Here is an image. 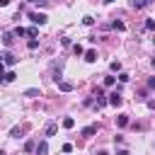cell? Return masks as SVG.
<instances>
[{"label": "cell", "instance_id": "cell-8", "mask_svg": "<svg viewBox=\"0 0 155 155\" xmlns=\"http://www.w3.org/2000/svg\"><path fill=\"white\" fill-rule=\"evenodd\" d=\"M116 124H119L121 128H124V126H128V116H126V114H121V116H116Z\"/></svg>", "mask_w": 155, "mask_h": 155}, {"label": "cell", "instance_id": "cell-28", "mask_svg": "<svg viewBox=\"0 0 155 155\" xmlns=\"http://www.w3.org/2000/svg\"><path fill=\"white\" fill-rule=\"evenodd\" d=\"M104 2H114V0H104Z\"/></svg>", "mask_w": 155, "mask_h": 155}, {"label": "cell", "instance_id": "cell-16", "mask_svg": "<svg viewBox=\"0 0 155 155\" xmlns=\"http://www.w3.org/2000/svg\"><path fill=\"white\" fill-rule=\"evenodd\" d=\"M145 29L153 31V29H155V19H148V22H145Z\"/></svg>", "mask_w": 155, "mask_h": 155}, {"label": "cell", "instance_id": "cell-30", "mask_svg": "<svg viewBox=\"0 0 155 155\" xmlns=\"http://www.w3.org/2000/svg\"><path fill=\"white\" fill-rule=\"evenodd\" d=\"M41 2H46V0H41Z\"/></svg>", "mask_w": 155, "mask_h": 155}, {"label": "cell", "instance_id": "cell-20", "mask_svg": "<svg viewBox=\"0 0 155 155\" xmlns=\"http://www.w3.org/2000/svg\"><path fill=\"white\" fill-rule=\"evenodd\" d=\"M15 34H17V36H24V34H27V29H22V27H17V29H15Z\"/></svg>", "mask_w": 155, "mask_h": 155}, {"label": "cell", "instance_id": "cell-18", "mask_svg": "<svg viewBox=\"0 0 155 155\" xmlns=\"http://www.w3.org/2000/svg\"><path fill=\"white\" fill-rule=\"evenodd\" d=\"M119 80H121V82H128L131 78H128V73H119Z\"/></svg>", "mask_w": 155, "mask_h": 155}, {"label": "cell", "instance_id": "cell-3", "mask_svg": "<svg viewBox=\"0 0 155 155\" xmlns=\"http://www.w3.org/2000/svg\"><path fill=\"white\" fill-rule=\"evenodd\" d=\"M82 56H85V61H87V63H94V61H97V51H94V48H90V51H85Z\"/></svg>", "mask_w": 155, "mask_h": 155}, {"label": "cell", "instance_id": "cell-9", "mask_svg": "<svg viewBox=\"0 0 155 155\" xmlns=\"http://www.w3.org/2000/svg\"><path fill=\"white\" fill-rule=\"evenodd\" d=\"M73 126H75V119L73 116H65L63 119V128H73Z\"/></svg>", "mask_w": 155, "mask_h": 155}, {"label": "cell", "instance_id": "cell-14", "mask_svg": "<svg viewBox=\"0 0 155 155\" xmlns=\"http://www.w3.org/2000/svg\"><path fill=\"white\" fill-rule=\"evenodd\" d=\"M114 29H119V31H124V29H126V24H124V22H119V19H114Z\"/></svg>", "mask_w": 155, "mask_h": 155}, {"label": "cell", "instance_id": "cell-4", "mask_svg": "<svg viewBox=\"0 0 155 155\" xmlns=\"http://www.w3.org/2000/svg\"><path fill=\"white\" fill-rule=\"evenodd\" d=\"M58 90H61V92H73V82L61 80V82H58Z\"/></svg>", "mask_w": 155, "mask_h": 155}, {"label": "cell", "instance_id": "cell-5", "mask_svg": "<svg viewBox=\"0 0 155 155\" xmlns=\"http://www.w3.org/2000/svg\"><path fill=\"white\" fill-rule=\"evenodd\" d=\"M34 150H36V155H46V153H48V145H46V140H39V145H36Z\"/></svg>", "mask_w": 155, "mask_h": 155}, {"label": "cell", "instance_id": "cell-26", "mask_svg": "<svg viewBox=\"0 0 155 155\" xmlns=\"http://www.w3.org/2000/svg\"><path fill=\"white\" fill-rule=\"evenodd\" d=\"M94 155H109V153H107V150H99V153H94Z\"/></svg>", "mask_w": 155, "mask_h": 155}, {"label": "cell", "instance_id": "cell-12", "mask_svg": "<svg viewBox=\"0 0 155 155\" xmlns=\"http://www.w3.org/2000/svg\"><path fill=\"white\" fill-rule=\"evenodd\" d=\"M15 78H17V75H15L12 70H10V73H5V75H2V82H12Z\"/></svg>", "mask_w": 155, "mask_h": 155}, {"label": "cell", "instance_id": "cell-15", "mask_svg": "<svg viewBox=\"0 0 155 155\" xmlns=\"http://www.w3.org/2000/svg\"><path fill=\"white\" fill-rule=\"evenodd\" d=\"M53 133H56V124H48L46 126V136H53Z\"/></svg>", "mask_w": 155, "mask_h": 155}, {"label": "cell", "instance_id": "cell-13", "mask_svg": "<svg viewBox=\"0 0 155 155\" xmlns=\"http://www.w3.org/2000/svg\"><path fill=\"white\" fill-rule=\"evenodd\" d=\"M27 48H29V51H34V48H39V41H36V39H29V44H27Z\"/></svg>", "mask_w": 155, "mask_h": 155}, {"label": "cell", "instance_id": "cell-2", "mask_svg": "<svg viewBox=\"0 0 155 155\" xmlns=\"http://www.w3.org/2000/svg\"><path fill=\"white\" fill-rule=\"evenodd\" d=\"M109 104H111V107H121V104H124L121 92H111V94H109Z\"/></svg>", "mask_w": 155, "mask_h": 155}, {"label": "cell", "instance_id": "cell-1", "mask_svg": "<svg viewBox=\"0 0 155 155\" xmlns=\"http://www.w3.org/2000/svg\"><path fill=\"white\" fill-rule=\"evenodd\" d=\"M29 19H31L34 24H46V19H48V17H46L44 12H29Z\"/></svg>", "mask_w": 155, "mask_h": 155}, {"label": "cell", "instance_id": "cell-6", "mask_svg": "<svg viewBox=\"0 0 155 155\" xmlns=\"http://www.w3.org/2000/svg\"><path fill=\"white\" fill-rule=\"evenodd\" d=\"M97 133V124H92V126H85L82 128V136H94Z\"/></svg>", "mask_w": 155, "mask_h": 155}, {"label": "cell", "instance_id": "cell-24", "mask_svg": "<svg viewBox=\"0 0 155 155\" xmlns=\"http://www.w3.org/2000/svg\"><path fill=\"white\" fill-rule=\"evenodd\" d=\"M10 5V0H0V7H7Z\"/></svg>", "mask_w": 155, "mask_h": 155}, {"label": "cell", "instance_id": "cell-23", "mask_svg": "<svg viewBox=\"0 0 155 155\" xmlns=\"http://www.w3.org/2000/svg\"><path fill=\"white\" fill-rule=\"evenodd\" d=\"M148 87H155V78H150V80H148Z\"/></svg>", "mask_w": 155, "mask_h": 155}, {"label": "cell", "instance_id": "cell-29", "mask_svg": "<svg viewBox=\"0 0 155 155\" xmlns=\"http://www.w3.org/2000/svg\"><path fill=\"white\" fill-rule=\"evenodd\" d=\"M0 155H5V153H2V150H0Z\"/></svg>", "mask_w": 155, "mask_h": 155}, {"label": "cell", "instance_id": "cell-22", "mask_svg": "<svg viewBox=\"0 0 155 155\" xmlns=\"http://www.w3.org/2000/svg\"><path fill=\"white\" fill-rule=\"evenodd\" d=\"M24 94H27V97H36V94H39V90H27Z\"/></svg>", "mask_w": 155, "mask_h": 155}, {"label": "cell", "instance_id": "cell-17", "mask_svg": "<svg viewBox=\"0 0 155 155\" xmlns=\"http://www.w3.org/2000/svg\"><path fill=\"white\" fill-rule=\"evenodd\" d=\"M92 22H94V19H92V17H90V15H85V17H82V24H87V27H90V24H92Z\"/></svg>", "mask_w": 155, "mask_h": 155}, {"label": "cell", "instance_id": "cell-11", "mask_svg": "<svg viewBox=\"0 0 155 155\" xmlns=\"http://www.w3.org/2000/svg\"><path fill=\"white\" fill-rule=\"evenodd\" d=\"M109 68H111V73H119V70H121V63H119V61H111Z\"/></svg>", "mask_w": 155, "mask_h": 155}, {"label": "cell", "instance_id": "cell-27", "mask_svg": "<svg viewBox=\"0 0 155 155\" xmlns=\"http://www.w3.org/2000/svg\"><path fill=\"white\" fill-rule=\"evenodd\" d=\"M153 68H155V58H153Z\"/></svg>", "mask_w": 155, "mask_h": 155}, {"label": "cell", "instance_id": "cell-21", "mask_svg": "<svg viewBox=\"0 0 155 155\" xmlns=\"http://www.w3.org/2000/svg\"><path fill=\"white\" fill-rule=\"evenodd\" d=\"M27 34H29V36H31V39H34V36H36V34H39V31H36V27H31V29H27Z\"/></svg>", "mask_w": 155, "mask_h": 155}, {"label": "cell", "instance_id": "cell-7", "mask_svg": "<svg viewBox=\"0 0 155 155\" xmlns=\"http://www.w3.org/2000/svg\"><path fill=\"white\" fill-rule=\"evenodd\" d=\"M2 41H5V46H12V41H15V34H12V31H7V34L2 36Z\"/></svg>", "mask_w": 155, "mask_h": 155}, {"label": "cell", "instance_id": "cell-19", "mask_svg": "<svg viewBox=\"0 0 155 155\" xmlns=\"http://www.w3.org/2000/svg\"><path fill=\"white\" fill-rule=\"evenodd\" d=\"M114 82H116V78H104V85H107V87H111Z\"/></svg>", "mask_w": 155, "mask_h": 155}, {"label": "cell", "instance_id": "cell-25", "mask_svg": "<svg viewBox=\"0 0 155 155\" xmlns=\"http://www.w3.org/2000/svg\"><path fill=\"white\" fill-rule=\"evenodd\" d=\"M116 155H128V150H119V153H116Z\"/></svg>", "mask_w": 155, "mask_h": 155}, {"label": "cell", "instance_id": "cell-10", "mask_svg": "<svg viewBox=\"0 0 155 155\" xmlns=\"http://www.w3.org/2000/svg\"><path fill=\"white\" fill-rule=\"evenodd\" d=\"M73 53H75V56H82V53H85V48H82L80 44H73Z\"/></svg>", "mask_w": 155, "mask_h": 155}]
</instances>
